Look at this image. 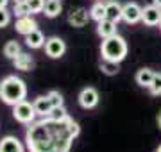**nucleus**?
Instances as JSON below:
<instances>
[{
    "label": "nucleus",
    "instance_id": "25",
    "mask_svg": "<svg viewBox=\"0 0 161 152\" xmlns=\"http://www.w3.org/2000/svg\"><path fill=\"white\" fill-rule=\"evenodd\" d=\"M48 117H52V118H56V120H63V118H66V117H70L68 113H66V109H64V106H59V107H54L50 111V115Z\"/></svg>",
    "mask_w": 161,
    "mask_h": 152
},
{
    "label": "nucleus",
    "instance_id": "28",
    "mask_svg": "<svg viewBox=\"0 0 161 152\" xmlns=\"http://www.w3.org/2000/svg\"><path fill=\"white\" fill-rule=\"evenodd\" d=\"M7 2L9 0H0V7H7Z\"/></svg>",
    "mask_w": 161,
    "mask_h": 152
},
{
    "label": "nucleus",
    "instance_id": "27",
    "mask_svg": "<svg viewBox=\"0 0 161 152\" xmlns=\"http://www.w3.org/2000/svg\"><path fill=\"white\" fill-rule=\"evenodd\" d=\"M11 22V13L7 11L6 7H0V29L2 27H7Z\"/></svg>",
    "mask_w": 161,
    "mask_h": 152
},
{
    "label": "nucleus",
    "instance_id": "2",
    "mask_svg": "<svg viewBox=\"0 0 161 152\" xmlns=\"http://www.w3.org/2000/svg\"><path fill=\"white\" fill-rule=\"evenodd\" d=\"M2 100L7 106H16L18 102L25 100L27 97V86L25 82L16 75H7L2 79Z\"/></svg>",
    "mask_w": 161,
    "mask_h": 152
},
{
    "label": "nucleus",
    "instance_id": "12",
    "mask_svg": "<svg viewBox=\"0 0 161 152\" xmlns=\"http://www.w3.org/2000/svg\"><path fill=\"white\" fill-rule=\"evenodd\" d=\"M14 29H16V32H20V34L27 36L29 32H32L34 29H38V24H36L34 18L29 16H22L16 20V24H14Z\"/></svg>",
    "mask_w": 161,
    "mask_h": 152
},
{
    "label": "nucleus",
    "instance_id": "16",
    "mask_svg": "<svg viewBox=\"0 0 161 152\" xmlns=\"http://www.w3.org/2000/svg\"><path fill=\"white\" fill-rule=\"evenodd\" d=\"M45 36H43V32L38 29H34L32 32H29V34L25 36V43H27V47L31 48H41L45 47Z\"/></svg>",
    "mask_w": 161,
    "mask_h": 152
},
{
    "label": "nucleus",
    "instance_id": "15",
    "mask_svg": "<svg viewBox=\"0 0 161 152\" xmlns=\"http://www.w3.org/2000/svg\"><path fill=\"white\" fill-rule=\"evenodd\" d=\"M32 104H34V109H36V113H38L40 117H48L50 111L54 109V106H52L48 95H45V97H38Z\"/></svg>",
    "mask_w": 161,
    "mask_h": 152
},
{
    "label": "nucleus",
    "instance_id": "3",
    "mask_svg": "<svg viewBox=\"0 0 161 152\" xmlns=\"http://www.w3.org/2000/svg\"><path fill=\"white\" fill-rule=\"evenodd\" d=\"M100 52H102V59H109V61L120 63L127 56V43L122 36L115 34V36H111V38L102 40Z\"/></svg>",
    "mask_w": 161,
    "mask_h": 152
},
{
    "label": "nucleus",
    "instance_id": "4",
    "mask_svg": "<svg viewBox=\"0 0 161 152\" xmlns=\"http://www.w3.org/2000/svg\"><path fill=\"white\" fill-rule=\"evenodd\" d=\"M36 109H34V104H31L27 100H22V102H18L16 106H13V117L14 120L23 125H31V123L34 122L36 118Z\"/></svg>",
    "mask_w": 161,
    "mask_h": 152
},
{
    "label": "nucleus",
    "instance_id": "11",
    "mask_svg": "<svg viewBox=\"0 0 161 152\" xmlns=\"http://www.w3.org/2000/svg\"><path fill=\"white\" fill-rule=\"evenodd\" d=\"M97 34L106 40V38H111V36L116 34V22L109 20V18H104L100 22H97Z\"/></svg>",
    "mask_w": 161,
    "mask_h": 152
},
{
    "label": "nucleus",
    "instance_id": "13",
    "mask_svg": "<svg viewBox=\"0 0 161 152\" xmlns=\"http://www.w3.org/2000/svg\"><path fill=\"white\" fill-rule=\"evenodd\" d=\"M106 18H109L113 22H120L122 18H124V6H122L120 2H108L106 4Z\"/></svg>",
    "mask_w": 161,
    "mask_h": 152
},
{
    "label": "nucleus",
    "instance_id": "19",
    "mask_svg": "<svg viewBox=\"0 0 161 152\" xmlns=\"http://www.w3.org/2000/svg\"><path fill=\"white\" fill-rule=\"evenodd\" d=\"M90 16H92V20H95V22L104 20V18H106V4H104V2H95L92 6V9H90Z\"/></svg>",
    "mask_w": 161,
    "mask_h": 152
},
{
    "label": "nucleus",
    "instance_id": "10",
    "mask_svg": "<svg viewBox=\"0 0 161 152\" xmlns=\"http://www.w3.org/2000/svg\"><path fill=\"white\" fill-rule=\"evenodd\" d=\"M90 18H92L90 13H88L86 9L79 7V9H74V11L68 14V24L72 25V27H84Z\"/></svg>",
    "mask_w": 161,
    "mask_h": 152
},
{
    "label": "nucleus",
    "instance_id": "30",
    "mask_svg": "<svg viewBox=\"0 0 161 152\" xmlns=\"http://www.w3.org/2000/svg\"><path fill=\"white\" fill-rule=\"evenodd\" d=\"M158 123H159V127H161V113H159V117H158Z\"/></svg>",
    "mask_w": 161,
    "mask_h": 152
},
{
    "label": "nucleus",
    "instance_id": "14",
    "mask_svg": "<svg viewBox=\"0 0 161 152\" xmlns=\"http://www.w3.org/2000/svg\"><path fill=\"white\" fill-rule=\"evenodd\" d=\"M13 64L16 70H22V72H29L32 66H34V59L31 54H25V52H20L16 57L13 59Z\"/></svg>",
    "mask_w": 161,
    "mask_h": 152
},
{
    "label": "nucleus",
    "instance_id": "6",
    "mask_svg": "<svg viewBox=\"0 0 161 152\" xmlns=\"http://www.w3.org/2000/svg\"><path fill=\"white\" fill-rule=\"evenodd\" d=\"M142 14H143V7H140L136 2H127L124 4V22L129 25H134L142 22Z\"/></svg>",
    "mask_w": 161,
    "mask_h": 152
},
{
    "label": "nucleus",
    "instance_id": "29",
    "mask_svg": "<svg viewBox=\"0 0 161 152\" xmlns=\"http://www.w3.org/2000/svg\"><path fill=\"white\" fill-rule=\"evenodd\" d=\"M152 4H154V6H158L161 9V0H152Z\"/></svg>",
    "mask_w": 161,
    "mask_h": 152
},
{
    "label": "nucleus",
    "instance_id": "32",
    "mask_svg": "<svg viewBox=\"0 0 161 152\" xmlns=\"http://www.w3.org/2000/svg\"><path fill=\"white\" fill-rule=\"evenodd\" d=\"M156 152H161V145H159V147H158V150H156Z\"/></svg>",
    "mask_w": 161,
    "mask_h": 152
},
{
    "label": "nucleus",
    "instance_id": "23",
    "mask_svg": "<svg viewBox=\"0 0 161 152\" xmlns=\"http://www.w3.org/2000/svg\"><path fill=\"white\" fill-rule=\"evenodd\" d=\"M150 93L152 95H161V73H156L152 79V84L149 86Z\"/></svg>",
    "mask_w": 161,
    "mask_h": 152
},
{
    "label": "nucleus",
    "instance_id": "18",
    "mask_svg": "<svg viewBox=\"0 0 161 152\" xmlns=\"http://www.w3.org/2000/svg\"><path fill=\"white\" fill-rule=\"evenodd\" d=\"M61 7H63V6H61V0H47L43 13H45L47 18H56V16H59Z\"/></svg>",
    "mask_w": 161,
    "mask_h": 152
},
{
    "label": "nucleus",
    "instance_id": "20",
    "mask_svg": "<svg viewBox=\"0 0 161 152\" xmlns=\"http://www.w3.org/2000/svg\"><path fill=\"white\" fill-rule=\"evenodd\" d=\"M20 52H22V48H20L18 41H7L6 45H4V56L7 59H14Z\"/></svg>",
    "mask_w": 161,
    "mask_h": 152
},
{
    "label": "nucleus",
    "instance_id": "26",
    "mask_svg": "<svg viewBox=\"0 0 161 152\" xmlns=\"http://www.w3.org/2000/svg\"><path fill=\"white\" fill-rule=\"evenodd\" d=\"M48 99H50L52 106L54 107H59V106H63V97H61V93L59 91H56V90H52V91H48Z\"/></svg>",
    "mask_w": 161,
    "mask_h": 152
},
{
    "label": "nucleus",
    "instance_id": "7",
    "mask_svg": "<svg viewBox=\"0 0 161 152\" xmlns=\"http://www.w3.org/2000/svg\"><path fill=\"white\" fill-rule=\"evenodd\" d=\"M142 22L149 27H156L161 24V9L154 4L143 7V14H142Z\"/></svg>",
    "mask_w": 161,
    "mask_h": 152
},
{
    "label": "nucleus",
    "instance_id": "31",
    "mask_svg": "<svg viewBox=\"0 0 161 152\" xmlns=\"http://www.w3.org/2000/svg\"><path fill=\"white\" fill-rule=\"evenodd\" d=\"M18 2H27V0H14V4H18Z\"/></svg>",
    "mask_w": 161,
    "mask_h": 152
},
{
    "label": "nucleus",
    "instance_id": "9",
    "mask_svg": "<svg viewBox=\"0 0 161 152\" xmlns=\"http://www.w3.org/2000/svg\"><path fill=\"white\" fill-rule=\"evenodd\" d=\"M0 152H25V149L16 136H4L0 140Z\"/></svg>",
    "mask_w": 161,
    "mask_h": 152
},
{
    "label": "nucleus",
    "instance_id": "33",
    "mask_svg": "<svg viewBox=\"0 0 161 152\" xmlns=\"http://www.w3.org/2000/svg\"><path fill=\"white\" fill-rule=\"evenodd\" d=\"M0 95H2V82H0Z\"/></svg>",
    "mask_w": 161,
    "mask_h": 152
},
{
    "label": "nucleus",
    "instance_id": "17",
    "mask_svg": "<svg viewBox=\"0 0 161 152\" xmlns=\"http://www.w3.org/2000/svg\"><path fill=\"white\" fill-rule=\"evenodd\" d=\"M154 75L156 73L150 70V68H142V70H138V73H136V82H138L142 88H149L150 84H152Z\"/></svg>",
    "mask_w": 161,
    "mask_h": 152
},
{
    "label": "nucleus",
    "instance_id": "22",
    "mask_svg": "<svg viewBox=\"0 0 161 152\" xmlns=\"http://www.w3.org/2000/svg\"><path fill=\"white\" fill-rule=\"evenodd\" d=\"M13 13H14V16H16V18H22V16H29V14H32L29 2H18V4H14V9H13Z\"/></svg>",
    "mask_w": 161,
    "mask_h": 152
},
{
    "label": "nucleus",
    "instance_id": "8",
    "mask_svg": "<svg viewBox=\"0 0 161 152\" xmlns=\"http://www.w3.org/2000/svg\"><path fill=\"white\" fill-rule=\"evenodd\" d=\"M79 104L84 109H92L98 104V91L95 88H84L79 93Z\"/></svg>",
    "mask_w": 161,
    "mask_h": 152
},
{
    "label": "nucleus",
    "instance_id": "1",
    "mask_svg": "<svg viewBox=\"0 0 161 152\" xmlns=\"http://www.w3.org/2000/svg\"><path fill=\"white\" fill-rule=\"evenodd\" d=\"M79 133L80 127L74 118L66 117L56 120L52 117H43L29 125L25 141L29 152H70Z\"/></svg>",
    "mask_w": 161,
    "mask_h": 152
},
{
    "label": "nucleus",
    "instance_id": "21",
    "mask_svg": "<svg viewBox=\"0 0 161 152\" xmlns=\"http://www.w3.org/2000/svg\"><path fill=\"white\" fill-rule=\"evenodd\" d=\"M100 70H102L106 75H116L120 68H118V63H115V61L102 59V63H100Z\"/></svg>",
    "mask_w": 161,
    "mask_h": 152
},
{
    "label": "nucleus",
    "instance_id": "24",
    "mask_svg": "<svg viewBox=\"0 0 161 152\" xmlns=\"http://www.w3.org/2000/svg\"><path fill=\"white\" fill-rule=\"evenodd\" d=\"M27 2H29L32 14H36V13H41L43 9H45V4H47V0H27Z\"/></svg>",
    "mask_w": 161,
    "mask_h": 152
},
{
    "label": "nucleus",
    "instance_id": "34",
    "mask_svg": "<svg viewBox=\"0 0 161 152\" xmlns=\"http://www.w3.org/2000/svg\"><path fill=\"white\" fill-rule=\"evenodd\" d=\"M159 29H161V24H159Z\"/></svg>",
    "mask_w": 161,
    "mask_h": 152
},
{
    "label": "nucleus",
    "instance_id": "5",
    "mask_svg": "<svg viewBox=\"0 0 161 152\" xmlns=\"http://www.w3.org/2000/svg\"><path fill=\"white\" fill-rule=\"evenodd\" d=\"M45 52H47L48 57L59 59L64 52H66V45H64V41L61 40V38L52 36V38H48V40L45 41Z\"/></svg>",
    "mask_w": 161,
    "mask_h": 152
}]
</instances>
